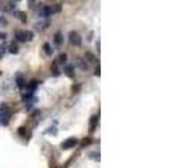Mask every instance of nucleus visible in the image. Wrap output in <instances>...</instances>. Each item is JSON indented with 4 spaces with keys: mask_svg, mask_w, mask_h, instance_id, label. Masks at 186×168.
I'll return each mask as SVG.
<instances>
[{
    "mask_svg": "<svg viewBox=\"0 0 186 168\" xmlns=\"http://www.w3.org/2000/svg\"><path fill=\"white\" fill-rule=\"evenodd\" d=\"M34 38V34L31 31H17L16 32V39L18 42H27Z\"/></svg>",
    "mask_w": 186,
    "mask_h": 168,
    "instance_id": "obj_1",
    "label": "nucleus"
},
{
    "mask_svg": "<svg viewBox=\"0 0 186 168\" xmlns=\"http://www.w3.org/2000/svg\"><path fill=\"white\" fill-rule=\"evenodd\" d=\"M69 38H70V42L73 43V45H76V46H80L81 45V37H80V34L76 31H70L69 34Z\"/></svg>",
    "mask_w": 186,
    "mask_h": 168,
    "instance_id": "obj_2",
    "label": "nucleus"
},
{
    "mask_svg": "<svg viewBox=\"0 0 186 168\" xmlns=\"http://www.w3.org/2000/svg\"><path fill=\"white\" fill-rule=\"evenodd\" d=\"M77 144H78V140H77L76 137H70V139H67V140H65V142L62 143V148H65V150L73 148V147L77 146Z\"/></svg>",
    "mask_w": 186,
    "mask_h": 168,
    "instance_id": "obj_3",
    "label": "nucleus"
},
{
    "mask_svg": "<svg viewBox=\"0 0 186 168\" xmlns=\"http://www.w3.org/2000/svg\"><path fill=\"white\" fill-rule=\"evenodd\" d=\"M16 81H17V85H18V88H24V87H25V84H27V81H25V79H24V76H22L21 73L17 74V77H16Z\"/></svg>",
    "mask_w": 186,
    "mask_h": 168,
    "instance_id": "obj_4",
    "label": "nucleus"
},
{
    "mask_svg": "<svg viewBox=\"0 0 186 168\" xmlns=\"http://www.w3.org/2000/svg\"><path fill=\"white\" fill-rule=\"evenodd\" d=\"M97 123H98V116L97 115L91 116V119H90V132H94V130H95Z\"/></svg>",
    "mask_w": 186,
    "mask_h": 168,
    "instance_id": "obj_5",
    "label": "nucleus"
},
{
    "mask_svg": "<svg viewBox=\"0 0 186 168\" xmlns=\"http://www.w3.org/2000/svg\"><path fill=\"white\" fill-rule=\"evenodd\" d=\"M53 38H55V43L57 45V46H60V45L63 43V41H65V38H63V34H62L60 31H59V32H56Z\"/></svg>",
    "mask_w": 186,
    "mask_h": 168,
    "instance_id": "obj_6",
    "label": "nucleus"
},
{
    "mask_svg": "<svg viewBox=\"0 0 186 168\" xmlns=\"http://www.w3.org/2000/svg\"><path fill=\"white\" fill-rule=\"evenodd\" d=\"M65 73L69 76V77H74V67L71 64H66L65 66Z\"/></svg>",
    "mask_w": 186,
    "mask_h": 168,
    "instance_id": "obj_7",
    "label": "nucleus"
},
{
    "mask_svg": "<svg viewBox=\"0 0 186 168\" xmlns=\"http://www.w3.org/2000/svg\"><path fill=\"white\" fill-rule=\"evenodd\" d=\"M38 84H39V81H38V80H32V81H30V84H28V88H30V93H34V91L36 90V87H38Z\"/></svg>",
    "mask_w": 186,
    "mask_h": 168,
    "instance_id": "obj_8",
    "label": "nucleus"
},
{
    "mask_svg": "<svg viewBox=\"0 0 186 168\" xmlns=\"http://www.w3.org/2000/svg\"><path fill=\"white\" fill-rule=\"evenodd\" d=\"M9 51H10V53H18V45L16 42H11L10 46H9Z\"/></svg>",
    "mask_w": 186,
    "mask_h": 168,
    "instance_id": "obj_9",
    "label": "nucleus"
},
{
    "mask_svg": "<svg viewBox=\"0 0 186 168\" xmlns=\"http://www.w3.org/2000/svg\"><path fill=\"white\" fill-rule=\"evenodd\" d=\"M51 70H52V74H53L55 77H57V76L60 74V70L57 69V63H56V62L53 63V64H52V67H51Z\"/></svg>",
    "mask_w": 186,
    "mask_h": 168,
    "instance_id": "obj_10",
    "label": "nucleus"
},
{
    "mask_svg": "<svg viewBox=\"0 0 186 168\" xmlns=\"http://www.w3.org/2000/svg\"><path fill=\"white\" fill-rule=\"evenodd\" d=\"M44 51H45V53H46V55H52V53H53V49L51 48V45H49V43H45V45H44Z\"/></svg>",
    "mask_w": 186,
    "mask_h": 168,
    "instance_id": "obj_11",
    "label": "nucleus"
},
{
    "mask_svg": "<svg viewBox=\"0 0 186 168\" xmlns=\"http://www.w3.org/2000/svg\"><path fill=\"white\" fill-rule=\"evenodd\" d=\"M17 17H20V20H21L22 22H27V16H25L24 11H18V13H17Z\"/></svg>",
    "mask_w": 186,
    "mask_h": 168,
    "instance_id": "obj_12",
    "label": "nucleus"
},
{
    "mask_svg": "<svg viewBox=\"0 0 186 168\" xmlns=\"http://www.w3.org/2000/svg\"><path fill=\"white\" fill-rule=\"evenodd\" d=\"M66 60H67V56H66L65 53H62V55L59 56V59L56 60V63H66Z\"/></svg>",
    "mask_w": 186,
    "mask_h": 168,
    "instance_id": "obj_13",
    "label": "nucleus"
},
{
    "mask_svg": "<svg viewBox=\"0 0 186 168\" xmlns=\"http://www.w3.org/2000/svg\"><path fill=\"white\" fill-rule=\"evenodd\" d=\"M86 58H87L88 60H90V62H97V60H95V56H94V55H91V53H86Z\"/></svg>",
    "mask_w": 186,
    "mask_h": 168,
    "instance_id": "obj_14",
    "label": "nucleus"
},
{
    "mask_svg": "<svg viewBox=\"0 0 186 168\" xmlns=\"http://www.w3.org/2000/svg\"><path fill=\"white\" fill-rule=\"evenodd\" d=\"M78 64H80V67L83 69V70H87V63H84V60H78Z\"/></svg>",
    "mask_w": 186,
    "mask_h": 168,
    "instance_id": "obj_15",
    "label": "nucleus"
},
{
    "mask_svg": "<svg viewBox=\"0 0 186 168\" xmlns=\"http://www.w3.org/2000/svg\"><path fill=\"white\" fill-rule=\"evenodd\" d=\"M18 133H20L21 136H24V135H25V127H18Z\"/></svg>",
    "mask_w": 186,
    "mask_h": 168,
    "instance_id": "obj_16",
    "label": "nucleus"
},
{
    "mask_svg": "<svg viewBox=\"0 0 186 168\" xmlns=\"http://www.w3.org/2000/svg\"><path fill=\"white\" fill-rule=\"evenodd\" d=\"M14 7H16V3H14V1H10V3H9V9H14Z\"/></svg>",
    "mask_w": 186,
    "mask_h": 168,
    "instance_id": "obj_17",
    "label": "nucleus"
},
{
    "mask_svg": "<svg viewBox=\"0 0 186 168\" xmlns=\"http://www.w3.org/2000/svg\"><path fill=\"white\" fill-rule=\"evenodd\" d=\"M91 142H90V139H84V142H83V146H87V144H90Z\"/></svg>",
    "mask_w": 186,
    "mask_h": 168,
    "instance_id": "obj_18",
    "label": "nucleus"
},
{
    "mask_svg": "<svg viewBox=\"0 0 186 168\" xmlns=\"http://www.w3.org/2000/svg\"><path fill=\"white\" fill-rule=\"evenodd\" d=\"M99 72H101V69H99V66H97V69H95V76H99Z\"/></svg>",
    "mask_w": 186,
    "mask_h": 168,
    "instance_id": "obj_19",
    "label": "nucleus"
},
{
    "mask_svg": "<svg viewBox=\"0 0 186 168\" xmlns=\"http://www.w3.org/2000/svg\"><path fill=\"white\" fill-rule=\"evenodd\" d=\"M78 90H80V84H77L76 87H73V91H76V93H77Z\"/></svg>",
    "mask_w": 186,
    "mask_h": 168,
    "instance_id": "obj_20",
    "label": "nucleus"
},
{
    "mask_svg": "<svg viewBox=\"0 0 186 168\" xmlns=\"http://www.w3.org/2000/svg\"><path fill=\"white\" fill-rule=\"evenodd\" d=\"M4 37H6V35H4L3 32H0V39H4Z\"/></svg>",
    "mask_w": 186,
    "mask_h": 168,
    "instance_id": "obj_21",
    "label": "nucleus"
},
{
    "mask_svg": "<svg viewBox=\"0 0 186 168\" xmlns=\"http://www.w3.org/2000/svg\"><path fill=\"white\" fill-rule=\"evenodd\" d=\"M0 24H6V21L3 20V18H0Z\"/></svg>",
    "mask_w": 186,
    "mask_h": 168,
    "instance_id": "obj_22",
    "label": "nucleus"
},
{
    "mask_svg": "<svg viewBox=\"0 0 186 168\" xmlns=\"http://www.w3.org/2000/svg\"><path fill=\"white\" fill-rule=\"evenodd\" d=\"M0 10H1V4H0Z\"/></svg>",
    "mask_w": 186,
    "mask_h": 168,
    "instance_id": "obj_23",
    "label": "nucleus"
}]
</instances>
